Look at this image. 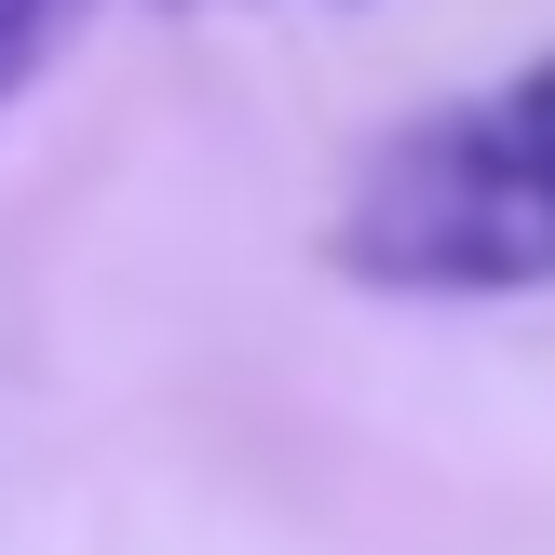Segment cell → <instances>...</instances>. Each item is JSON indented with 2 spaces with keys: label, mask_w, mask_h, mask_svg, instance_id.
<instances>
[{
  "label": "cell",
  "mask_w": 555,
  "mask_h": 555,
  "mask_svg": "<svg viewBox=\"0 0 555 555\" xmlns=\"http://www.w3.org/2000/svg\"><path fill=\"white\" fill-rule=\"evenodd\" d=\"M81 0H0V108L41 81V54H54V27H68Z\"/></svg>",
  "instance_id": "7a4b0ae2"
},
{
  "label": "cell",
  "mask_w": 555,
  "mask_h": 555,
  "mask_svg": "<svg viewBox=\"0 0 555 555\" xmlns=\"http://www.w3.org/2000/svg\"><path fill=\"white\" fill-rule=\"evenodd\" d=\"M339 271L379 298H529L555 285V54L379 135L339 204Z\"/></svg>",
  "instance_id": "6da1fadb"
}]
</instances>
